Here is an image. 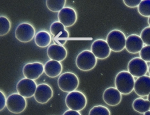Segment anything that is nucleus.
Here are the masks:
<instances>
[{
  "label": "nucleus",
  "mask_w": 150,
  "mask_h": 115,
  "mask_svg": "<svg viewBox=\"0 0 150 115\" xmlns=\"http://www.w3.org/2000/svg\"><path fill=\"white\" fill-rule=\"evenodd\" d=\"M135 82L134 77L128 71L119 72L115 78V87L124 95L129 94L134 90Z\"/></svg>",
  "instance_id": "1"
},
{
  "label": "nucleus",
  "mask_w": 150,
  "mask_h": 115,
  "mask_svg": "<svg viewBox=\"0 0 150 115\" xmlns=\"http://www.w3.org/2000/svg\"><path fill=\"white\" fill-rule=\"evenodd\" d=\"M58 85L62 91L70 93L76 90L79 84V80L77 75L71 72H65L59 77Z\"/></svg>",
  "instance_id": "2"
},
{
  "label": "nucleus",
  "mask_w": 150,
  "mask_h": 115,
  "mask_svg": "<svg viewBox=\"0 0 150 115\" xmlns=\"http://www.w3.org/2000/svg\"><path fill=\"white\" fill-rule=\"evenodd\" d=\"M126 41V36L124 33L117 29L111 31L106 38V41L110 50L115 52H120L123 50L125 47Z\"/></svg>",
  "instance_id": "3"
},
{
  "label": "nucleus",
  "mask_w": 150,
  "mask_h": 115,
  "mask_svg": "<svg viewBox=\"0 0 150 115\" xmlns=\"http://www.w3.org/2000/svg\"><path fill=\"white\" fill-rule=\"evenodd\" d=\"M97 61V58L91 51L84 50L78 54L75 63L79 69L87 72L95 67Z\"/></svg>",
  "instance_id": "4"
},
{
  "label": "nucleus",
  "mask_w": 150,
  "mask_h": 115,
  "mask_svg": "<svg viewBox=\"0 0 150 115\" xmlns=\"http://www.w3.org/2000/svg\"><path fill=\"white\" fill-rule=\"evenodd\" d=\"M87 100L82 92L74 90L67 94L65 98V104L70 109L80 111L86 106Z\"/></svg>",
  "instance_id": "5"
},
{
  "label": "nucleus",
  "mask_w": 150,
  "mask_h": 115,
  "mask_svg": "<svg viewBox=\"0 0 150 115\" xmlns=\"http://www.w3.org/2000/svg\"><path fill=\"white\" fill-rule=\"evenodd\" d=\"M27 106L26 98L19 93L11 94L7 98V108L10 112L14 114H20L23 112Z\"/></svg>",
  "instance_id": "6"
},
{
  "label": "nucleus",
  "mask_w": 150,
  "mask_h": 115,
  "mask_svg": "<svg viewBox=\"0 0 150 115\" xmlns=\"http://www.w3.org/2000/svg\"><path fill=\"white\" fill-rule=\"evenodd\" d=\"M50 32L53 36L54 43L64 46L69 37V33L65 27L59 21L52 23L50 27Z\"/></svg>",
  "instance_id": "7"
},
{
  "label": "nucleus",
  "mask_w": 150,
  "mask_h": 115,
  "mask_svg": "<svg viewBox=\"0 0 150 115\" xmlns=\"http://www.w3.org/2000/svg\"><path fill=\"white\" fill-rule=\"evenodd\" d=\"M35 29L32 24L24 22L19 24L16 29L15 37L22 43L30 42L35 36Z\"/></svg>",
  "instance_id": "8"
},
{
  "label": "nucleus",
  "mask_w": 150,
  "mask_h": 115,
  "mask_svg": "<svg viewBox=\"0 0 150 115\" xmlns=\"http://www.w3.org/2000/svg\"><path fill=\"white\" fill-rule=\"evenodd\" d=\"M128 72L133 77H139L144 76L148 72V66L146 61L140 58L132 59L128 64Z\"/></svg>",
  "instance_id": "9"
},
{
  "label": "nucleus",
  "mask_w": 150,
  "mask_h": 115,
  "mask_svg": "<svg viewBox=\"0 0 150 115\" xmlns=\"http://www.w3.org/2000/svg\"><path fill=\"white\" fill-rule=\"evenodd\" d=\"M38 85L34 80L24 78L20 80L16 85L17 92L25 98L34 96Z\"/></svg>",
  "instance_id": "10"
},
{
  "label": "nucleus",
  "mask_w": 150,
  "mask_h": 115,
  "mask_svg": "<svg viewBox=\"0 0 150 115\" xmlns=\"http://www.w3.org/2000/svg\"><path fill=\"white\" fill-rule=\"evenodd\" d=\"M91 51L97 59L100 60L108 58L111 53V50L107 41L102 39H96L93 42Z\"/></svg>",
  "instance_id": "11"
},
{
  "label": "nucleus",
  "mask_w": 150,
  "mask_h": 115,
  "mask_svg": "<svg viewBox=\"0 0 150 115\" xmlns=\"http://www.w3.org/2000/svg\"><path fill=\"white\" fill-rule=\"evenodd\" d=\"M44 72V65L42 63L35 62L26 64L23 69L25 78L30 80H37Z\"/></svg>",
  "instance_id": "12"
},
{
  "label": "nucleus",
  "mask_w": 150,
  "mask_h": 115,
  "mask_svg": "<svg viewBox=\"0 0 150 115\" xmlns=\"http://www.w3.org/2000/svg\"><path fill=\"white\" fill-rule=\"evenodd\" d=\"M59 21L65 28L73 26L78 19L77 12L73 8L65 7L58 13Z\"/></svg>",
  "instance_id": "13"
},
{
  "label": "nucleus",
  "mask_w": 150,
  "mask_h": 115,
  "mask_svg": "<svg viewBox=\"0 0 150 115\" xmlns=\"http://www.w3.org/2000/svg\"><path fill=\"white\" fill-rule=\"evenodd\" d=\"M53 95V91L51 87L46 83L38 85L34 95L35 100L39 104L47 103Z\"/></svg>",
  "instance_id": "14"
},
{
  "label": "nucleus",
  "mask_w": 150,
  "mask_h": 115,
  "mask_svg": "<svg viewBox=\"0 0 150 115\" xmlns=\"http://www.w3.org/2000/svg\"><path fill=\"white\" fill-rule=\"evenodd\" d=\"M122 94L116 87H110L106 89L103 94V99L105 103L110 106H115L121 103Z\"/></svg>",
  "instance_id": "15"
},
{
  "label": "nucleus",
  "mask_w": 150,
  "mask_h": 115,
  "mask_svg": "<svg viewBox=\"0 0 150 115\" xmlns=\"http://www.w3.org/2000/svg\"><path fill=\"white\" fill-rule=\"evenodd\" d=\"M144 46V43L140 36L132 34L126 38L125 49L129 53L137 54L140 52Z\"/></svg>",
  "instance_id": "16"
},
{
  "label": "nucleus",
  "mask_w": 150,
  "mask_h": 115,
  "mask_svg": "<svg viewBox=\"0 0 150 115\" xmlns=\"http://www.w3.org/2000/svg\"><path fill=\"white\" fill-rule=\"evenodd\" d=\"M134 90L139 97L147 96L150 93V76L144 75L135 81Z\"/></svg>",
  "instance_id": "17"
},
{
  "label": "nucleus",
  "mask_w": 150,
  "mask_h": 115,
  "mask_svg": "<svg viewBox=\"0 0 150 115\" xmlns=\"http://www.w3.org/2000/svg\"><path fill=\"white\" fill-rule=\"evenodd\" d=\"M47 53L50 59L61 62L66 58L67 51L63 45L54 43L47 48Z\"/></svg>",
  "instance_id": "18"
},
{
  "label": "nucleus",
  "mask_w": 150,
  "mask_h": 115,
  "mask_svg": "<svg viewBox=\"0 0 150 115\" xmlns=\"http://www.w3.org/2000/svg\"><path fill=\"white\" fill-rule=\"evenodd\" d=\"M63 71V66L59 61L50 60L47 61L44 65V72L50 78H56L59 76Z\"/></svg>",
  "instance_id": "19"
},
{
  "label": "nucleus",
  "mask_w": 150,
  "mask_h": 115,
  "mask_svg": "<svg viewBox=\"0 0 150 115\" xmlns=\"http://www.w3.org/2000/svg\"><path fill=\"white\" fill-rule=\"evenodd\" d=\"M51 41V35L46 31H38L35 37V42L36 45L41 48H45L50 46Z\"/></svg>",
  "instance_id": "20"
},
{
  "label": "nucleus",
  "mask_w": 150,
  "mask_h": 115,
  "mask_svg": "<svg viewBox=\"0 0 150 115\" xmlns=\"http://www.w3.org/2000/svg\"><path fill=\"white\" fill-rule=\"evenodd\" d=\"M133 109L140 114L150 109V102L148 99L146 100L142 97H138L134 100L132 104Z\"/></svg>",
  "instance_id": "21"
},
{
  "label": "nucleus",
  "mask_w": 150,
  "mask_h": 115,
  "mask_svg": "<svg viewBox=\"0 0 150 115\" xmlns=\"http://www.w3.org/2000/svg\"><path fill=\"white\" fill-rule=\"evenodd\" d=\"M66 1V0H47L46 6L51 12L59 13L65 7Z\"/></svg>",
  "instance_id": "22"
},
{
  "label": "nucleus",
  "mask_w": 150,
  "mask_h": 115,
  "mask_svg": "<svg viewBox=\"0 0 150 115\" xmlns=\"http://www.w3.org/2000/svg\"><path fill=\"white\" fill-rule=\"evenodd\" d=\"M11 28V23L9 19L5 16H0V36H3L8 34Z\"/></svg>",
  "instance_id": "23"
},
{
  "label": "nucleus",
  "mask_w": 150,
  "mask_h": 115,
  "mask_svg": "<svg viewBox=\"0 0 150 115\" xmlns=\"http://www.w3.org/2000/svg\"><path fill=\"white\" fill-rule=\"evenodd\" d=\"M139 13L146 17L150 16V0L141 1L139 6L138 7Z\"/></svg>",
  "instance_id": "24"
},
{
  "label": "nucleus",
  "mask_w": 150,
  "mask_h": 115,
  "mask_svg": "<svg viewBox=\"0 0 150 115\" xmlns=\"http://www.w3.org/2000/svg\"><path fill=\"white\" fill-rule=\"evenodd\" d=\"M89 115H110L109 109L107 107L103 105H96L90 109Z\"/></svg>",
  "instance_id": "25"
},
{
  "label": "nucleus",
  "mask_w": 150,
  "mask_h": 115,
  "mask_svg": "<svg viewBox=\"0 0 150 115\" xmlns=\"http://www.w3.org/2000/svg\"><path fill=\"white\" fill-rule=\"evenodd\" d=\"M144 44L150 45V27H146L141 31L140 35Z\"/></svg>",
  "instance_id": "26"
},
{
  "label": "nucleus",
  "mask_w": 150,
  "mask_h": 115,
  "mask_svg": "<svg viewBox=\"0 0 150 115\" xmlns=\"http://www.w3.org/2000/svg\"><path fill=\"white\" fill-rule=\"evenodd\" d=\"M139 57L146 62H150V45L144 46L139 53Z\"/></svg>",
  "instance_id": "27"
},
{
  "label": "nucleus",
  "mask_w": 150,
  "mask_h": 115,
  "mask_svg": "<svg viewBox=\"0 0 150 115\" xmlns=\"http://www.w3.org/2000/svg\"><path fill=\"white\" fill-rule=\"evenodd\" d=\"M124 3L126 6L130 8L138 7L141 2V0H124Z\"/></svg>",
  "instance_id": "28"
},
{
  "label": "nucleus",
  "mask_w": 150,
  "mask_h": 115,
  "mask_svg": "<svg viewBox=\"0 0 150 115\" xmlns=\"http://www.w3.org/2000/svg\"><path fill=\"white\" fill-rule=\"evenodd\" d=\"M7 99L4 92L0 91V111H2L6 106Z\"/></svg>",
  "instance_id": "29"
},
{
  "label": "nucleus",
  "mask_w": 150,
  "mask_h": 115,
  "mask_svg": "<svg viewBox=\"0 0 150 115\" xmlns=\"http://www.w3.org/2000/svg\"><path fill=\"white\" fill-rule=\"evenodd\" d=\"M63 115H81V113L79 112V111L74 110L70 109L67 110L64 112Z\"/></svg>",
  "instance_id": "30"
},
{
  "label": "nucleus",
  "mask_w": 150,
  "mask_h": 115,
  "mask_svg": "<svg viewBox=\"0 0 150 115\" xmlns=\"http://www.w3.org/2000/svg\"><path fill=\"white\" fill-rule=\"evenodd\" d=\"M144 115H150V110L147 111L144 114Z\"/></svg>",
  "instance_id": "31"
},
{
  "label": "nucleus",
  "mask_w": 150,
  "mask_h": 115,
  "mask_svg": "<svg viewBox=\"0 0 150 115\" xmlns=\"http://www.w3.org/2000/svg\"><path fill=\"white\" fill-rule=\"evenodd\" d=\"M148 21V24H149V26H150V16L149 17V18H148V21Z\"/></svg>",
  "instance_id": "32"
},
{
  "label": "nucleus",
  "mask_w": 150,
  "mask_h": 115,
  "mask_svg": "<svg viewBox=\"0 0 150 115\" xmlns=\"http://www.w3.org/2000/svg\"><path fill=\"white\" fill-rule=\"evenodd\" d=\"M147 99H148L150 102V93L148 94V95L147 96Z\"/></svg>",
  "instance_id": "33"
},
{
  "label": "nucleus",
  "mask_w": 150,
  "mask_h": 115,
  "mask_svg": "<svg viewBox=\"0 0 150 115\" xmlns=\"http://www.w3.org/2000/svg\"><path fill=\"white\" fill-rule=\"evenodd\" d=\"M148 72H149V75H150V65H149V66L148 67Z\"/></svg>",
  "instance_id": "34"
}]
</instances>
